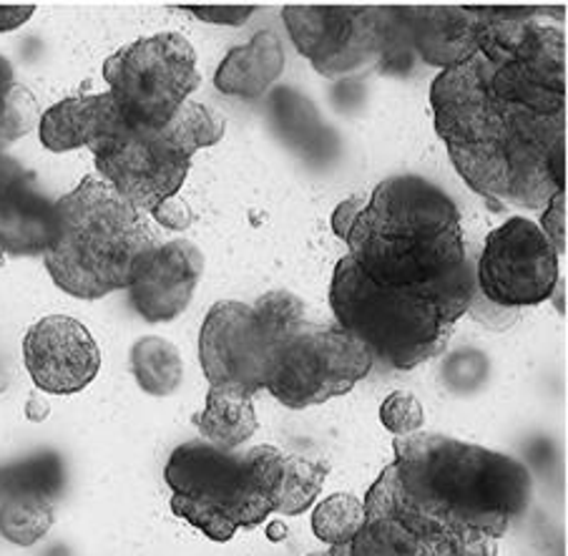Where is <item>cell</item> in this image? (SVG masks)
<instances>
[{
    "instance_id": "1",
    "label": "cell",
    "mask_w": 568,
    "mask_h": 556,
    "mask_svg": "<svg viewBox=\"0 0 568 556\" xmlns=\"http://www.w3.org/2000/svg\"><path fill=\"white\" fill-rule=\"evenodd\" d=\"M478 49L430 87L456 172L488 200L544 210L566 192V33L524 6H473Z\"/></svg>"
},
{
    "instance_id": "2",
    "label": "cell",
    "mask_w": 568,
    "mask_h": 556,
    "mask_svg": "<svg viewBox=\"0 0 568 556\" xmlns=\"http://www.w3.org/2000/svg\"><path fill=\"white\" fill-rule=\"evenodd\" d=\"M393 448L400 492L450 529L500 539L531 502V474L514 456L423 431L397 436Z\"/></svg>"
},
{
    "instance_id": "3",
    "label": "cell",
    "mask_w": 568,
    "mask_h": 556,
    "mask_svg": "<svg viewBox=\"0 0 568 556\" xmlns=\"http://www.w3.org/2000/svg\"><path fill=\"white\" fill-rule=\"evenodd\" d=\"M345 242L347 257L390 287H435L468 265L458 206L413 174L377 184Z\"/></svg>"
},
{
    "instance_id": "4",
    "label": "cell",
    "mask_w": 568,
    "mask_h": 556,
    "mask_svg": "<svg viewBox=\"0 0 568 556\" xmlns=\"http://www.w3.org/2000/svg\"><path fill=\"white\" fill-rule=\"evenodd\" d=\"M473 295L476 275L470 262L435 287H390L343 257L329 285V307L337 327L357 337L373 357L410 371L448 347L453 327L468 313Z\"/></svg>"
},
{
    "instance_id": "5",
    "label": "cell",
    "mask_w": 568,
    "mask_h": 556,
    "mask_svg": "<svg viewBox=\"0 0 568 556\" xmlns=\"http://www.w3.org/2000/svg\"><path fill=\"white\" fill-rule=\"evenodd\" d=\"M159 247L144 212L99 176H87L55 202V237L45 270L65 295L99 300L129 290Z\"/></svg>"
},
{
    "instance_id": "6",
    "label": "cell",
    "mask_w": 568,
    "mask_h": 556,
    "mask_svg": "<svg viewBox=\"0 0 568 556\" xmlns=\"http://www.w3.org/2000/svg\"><path fill=\"white\" fill-rule=\"evenodd\" d=\"M224 137V119L210 107L186 101L169 124L134 127L116 114L109 129L89 146L103 182L139 212H154L182 190L199 149Z\"/></svg>"
},
{
    "instance_id": "7",
    "label": "cell",
    "mask_w": 568,
    "mask_h": 556,
    "mask_svg": "<svg viewBox=\"0 0 568 556\" xmlns=\"http://www.w3.org/2000/svg\"><path fill=\"white\" fill-rule=\"evenodd\" d=\"M164 481L174 494L172 512L212 542H230L240 529H254L272 516L244 454L204 438L182 443L169 456Z\"/></svg>"
},
{
    "instance_id": "8",
    "label": "cell",
    "mask_w": 568,
    "mask_h": 556,
    "mask_svg": "<svg viewBox=\"0 0 568 556\" xmlns=\"http://www.w3.org/2000/svg\"><path fill=\"white\" fill-rule=\"evenodd\" d=\"M282 18L297 51L325 79L349 77L385 55L410 51L397 8L287 6Z\"/></svg>"
},
{
    "instance_id": "9",
    "label": "cell",
    "mask_w": 568,
    "mask_h": 556,
    "mask_svg": "<svg viewBox=\"0 0 568 556\" xmlns=\"http://www.w3.org/2000/svg\"><path fill=\"white\" fill-rule=\"evenodd\" d=\"M103 79L124 121L146 129L169 124L202 83L192 43L179 33H156L116 51L103 63Z\"/></svg>"
},
{
    "instance_id": "10",
    "label": "cell",
    "mask_w": 568,
    "mask_h": 556,
    "mask_svg": "<svg viewBox=\"0 0 568 556\" xmlns=\"http://www.w3.org/2000/svg\"><path fill=\"white\" fill-rule=\"evenodd\" d=\"M373 353L343 327L300 323L284 337L267 391L287 408H310L345 395L371 373Z\"/></svg>"
},
{
    "instance_id": "11",
    "label": "cell",
    "mask_w": 568,
    "mask_h": 556,
    "mask_svg": "<svg viewBox=\"0 0 568 556\" xmlns=\"http://www.w3.org/2000/svg\"><path fill=\"white\" fill-rule=\"evenodd\" d=\"M473 275L483 295L500 307L541 305L561 282L551 242L524 216H514L488 234Z\"/></svg>"
},
{
    "instance_id": "12",
    "label": "cell",
    "mask_w": 568,
    "mask_h": 556,
    "mask_svg": "<svg viewBox=\"0 0 568 556\" xmlns=\"http://www.w3.org/2000/svg\"><path fill=\"white\" fill-rule=\"evenodd\" d=\"M282 341L284 337L264 327L252 305L224 300L204 317L199 361L210 385H226L254 395L267 388Z\"/></svg>"
},
{
    "instance_id": "13",
    "label": "cell",
    "mask_w": 568,
    "mask_h": 556,
    "mask_svg": "<svg viewBox=\"0 0 568 556\" xmlns=\"http://www.w3.org/2000/svg\"><path fill=\"white\" fill-rule=\"evenodd\" d=\"M23 363L38 391L73 395L99 375L101 351L89 327L79 320L49 315L26 333Z\"/></svg>"
},
{
    "instance_id": "14",
    "label": "cell",
    "mask_w": 568,
    "mask_h": 556,
    "mask_svg": "<svg viewBox=\"0 0 568 556\" xmlns=\"http://www.w3.org/2000/svg\"><path fill=\"white\" fill-rule=\"evenodd\" d=\"M202 272L204 257L196 244L189 240L159 244L129 285L131 303L146 323H169L192 303Z\"/></svg>"
},
{
    "instance_id": "15",
    "label": "cell",
    "mask_w": 568,
    "mask_h": 556,
    "mask_svg": "<svg viewBox=\"0 0 568 556\" xmlns=\"http://www.w3.org/2000/svg\"><path fill=\"white\" fill-rule=\"evenodd\" d=\"M55 237V202L38 190L36 176L0 162V244L8 254H45Z\"/></svg>"
},
{
    "instance_id": "16",
    "label": "cell",
    "mask_w": 568,
    "mask_h": 556,
    "mask_svg": "<svg viewBox=\"0 0 568 556\" xmlns=\"http://www.w3.org/2000/svg\"><path fill=\"white\" fill-rule=\"evenodd\" d=\"M410 51L438 69L468 61L478 49L480 16L466 8H397Z\"/></svg>"
},
{
    "instance_id": "17",
    "label": "cell",
    "mask_w": 568,
    "mask_h": 556,
    "mask_svg": "<svg viewBox=\"0 0 568 556\" xmlns=\"http://www.w3.org/2000/svg\"><path fill=\"white\" fill-rule=\"evenodd\" d=\"M260 494L267 498L272 514L297 516L315 504L325 486L329 466L307 461L274 446H257L244 454Z\"/></svg>"
},
{
    "instance_id": "18",
    "label": "cell",
    "mask_w": 568,
    "mask_h": 556,
    "mask_svg": "<svg viewBox=\"0 0 568 556\" xmlns=\"http://www.w3.org/2000/svg\"><path fill=\"white\" fill-rule=\"evenodd\" d=\"M116 114L119 109L109 91L97 93V97L63 99L38 121V137H41L45 149L59 154L91 146L109 129Z\"/></svg>"
},
{
    "instance_id": "19",
    "label": "cell",
    "mask_w": 568,
    "mask_h": 556,
    "mask_svg": "<svg viewBox=\"0 0 568 556\" xmlns=\"http://www.w3.org/2000/svg\"><path fill=\"white\" fill-rule=\"evenodd\" d=\"M282 41L272 31H262L250 43L226 53L214 73V83L226 97L260 99L282 77Z\"/></svg>"
},
{
    "instance_id": "20",
    "label": "cell",
    "mask_w": 568,
    "mask_h": 556,
    "mask_svg": "<svg viewBox=\"0 0 568 556\" xmlns=\"http://www.w3.org/2000/svg\"><path fill=\"white\" fill-rule=\"evenodd\" d=\"M194 426L204 441L224 451L240 448L257 433V413H254L252 393L226 385H212L206 393L204 411L194 416Z\"/></svg>"
},
{
    "instance_id": "21",
    "label": "cell",
    "mask_w": 568,
    "mask_h": 556,
    "mask_svg": "<svg viewBox=\"0 0 568 556\" xmlns=\"http://www.w3.org/2000/svg\"><path fill=\"white\" fill-rule=\"evenodd\" d=\"M435 546L438 542L420 539L393 514L365 506L363 529L349 542V556H433Z\"/></svg>"
},
{
    "instance_id": "22",
    "label": "cell",
    "mask_w": 568,
    "mask_h": 556,
    "mask_svg": "<svg viewBox=\"0 0 568 556\" xmlns=\"http://www.w3.org/2000/svg\"><path fill=\"white\" fill-rule=\"evenodd\" d=\"M131 371L139 388L156 398L172 395L184 378V363L176 345L154 335L141 337L131 347Z\"/></svg>"
},
{
    "instance_id": "23",
    "label": "cell",
    "mask_w": 568,
    "mask_h": 556,
    "mask_svg": "<svg viewBox=\"0 0 568 556\" xmlns=\"http://www.w3.org/2000/svg\"><path fill=\"white\" fill-rule=\"evenodd\" d=\"M65 486V468L61 456L36 454L31 458L0 468V498L33 496L55 502Z\"/></svg>"
},
{
    "instance_id": "24",
    "label": "cell",
    "mask_w": 568,
    "mask_h": 556,
    "mask_svg": "<svg viewBox=\"0 0 568 556\" xmlns=\"http://www.w3.org/2000/svg\"><path fill=\"white\" fill-rule=\"evenodd\" d=\"M49 498L3 496L0 498V536L18 546H33L51 532L55 512Z\"/></svg>"
},
{
    "instance_id": "25",
    "label": "cell",
    "mask_w": 568,
    "mask_h": 556,
    "mask_svg": "<svg viewBox=\"0 0 568 556\" xmlns=\"http://www.w3.org/2000/svg\"><path fill=\"white\" fill-rule=\"evenodd\" d=\"M38 124L33 93L16 81L13 65L0 55V152Z\"/></svg>"
},
{
    "instance_id": "26",
    "label": "cell",
    "mask_w": 568,
    "mask_h": 556,
    "mask_svg": "<svg viewBox=\"0 0 568 556\" xmlns=\"http://www.w3.org/2000/svg\"><path fill=\"white\" fill-rule=\"evenodd\" d=\"M365 506L353 494H335L322 502L312 514V529L320 542L329 546H343L355 539L363 529Z\"/></svg>"
},
{
    "instance_id": "27",
    "label": "cell",
    "mask_w": 568,
    "mask_h": 556,
    "mask_svg": "<svg viewBox=\"0 0 568 556\" xmlns=\"http://www.w3.org/2000/svg\"><path fill=\"white\" fill-rule=\"evenodd\" d=\"M252 310L262 320L264 327H270L280 337H287L300 323H305V305L287 290L267 292V295H262L252 305Z\"/></svg>"
},
{
    "instance_id": "28",
    "label": "cell",
    "mask_w": 568,
    "mask_h": 556,
    "mask_svg": "<svg viewBox=\"0 0 568 556\" xmlns=\"http://www.w3.org/2000/svg\"><path fill=\"white\" fill-rule=\"evenodd\" d=\"M381 421L395 436H410V433H418L425 423L423 403L413 393L395 391L381 405Z\"/></svg>"
},
{
    "instance_id": "29",
    "label": "cell",
    "mask_w": 568,
    "mask_h": 556,
    "mask_svg": "<svg viewBox=\"0 0 568 556\" xmlns=\"http://www.w3.org/2000/svg\"><path fill=\"white\" fill-rule=\"evenodd\" d=\"M538 230L551 242L556 254H566V192L554 194L551 202L544 206V220Z\"/></svg>"
},
{
    "instance_id": "30",
    "label": "cell",
    "mask_w": 568,
    "mask_h": 556,
    "mask_svg": "<svg viewBox=\"0 0 568 556\" xmlns=\"http://www.w3.org/2000/svg\"><path fill=\"white\" fill-rule=\"evenodd\" d=\"M184 11L194 13L199 21L214 26H242L247 23L252 13L257 11L254 6H182Z\"/></svg>"
},
{
    "instance_id": "31",
    "label": "cell",
    "mask_w": 568,
    "mask_h": 556,
    "mask_svg": "<svg viewBox=\"0 0 568 556\" xmlns=\"http://www.w3.org/2000/svg\"><path fill=\"white\" fill-rule=\"evenodd\" d=\"M151 214L156 216L159 224H164V228L176 230V232L189 230V228H192V222H194L192 210H189V206L182 200H179V196H172V200L161 202Z\"/></svg>"
},
{
    "instance_id": "32",
    "label": "cell",
    "mask_w": 568,
    "mask_h": 556,
    "mask_svg": "<svg viewBox=\"0 0 568 556\" xmlns=\"http://www.w3.org/2000/svg\"><path fill=\"white\" fill-rule=\"evenodd\" d=\"M365 202L367 200H363V196H349V200H345L343 204H337V210L333 214V230L339 240L349 237V232H353Z\"/></svg>"
},
{
    "instance_id": "33",
    "label": "cell",
    "mask_w": 568,
    "mask_h": 556,
    "mask_svg": "<svg viewBox=\"0 0 568 556\" xmlns=\"http://www.w3.org/2000/svg\"><path fill=\"white\" fill-rule=\"evenodd\" d=\"M36 6H0V33H11L31 21Z\"/></svg>"
},
{
    "instance_id": "34",
    "label": "cell",
    "mask_w": 568,
    "mask_h": 556,
    "mask_svg": "<svg viewBox=\"0 0 568 556\" xmlns=\"http://www.w3.org/2000/svg\"><path fill=\"white\" fill-rule=\"evenodd\" d=\"M49 413H51L49 401L41 398V395H33V398L26 403V416H28V421L41 423V421L49 418Z\"/></svg>"
},
{
    "instance_id": "35",
    "label": "cell",
    "mask_w": 568,
    "mask_h": 556,
    "mask_svg": "<svg viewBox=\"0 0 568 556\" xmlns=\"http://www.w3.org/2000/svg\"><path fill=\"white\" fill-rule=\"evenodd\" d=\"M267 534H270L272 542H280V539H284V534H287V529H284V526H282L280 522H274V524H270Z\"/></svg>"
},
{
    "instance_id": "36",
    "label": "cell",
    "mask_w": 568,
    "mask_h": 556,
    "mask_svg": "<svg viewBox=\"0 0 568 556\" xmlns=\"http://www.w3.org/2000/svg\"><path fill=\"white\" fill-rule=\"evenodd\" d=\"M6 260H8V252L3 250V244H0V267L6 265Z\"/></svg>"
},
{
    "instance_id": "37",
    "label": "cell",
    "mask_w": 568,
    "mask_h": 556,
    "mask_svg": "<svg viewBox=\"0 0 568 556\" xmlns=\"http://www.w3.org/2000/svg\"><path fill=\"white\" fill-rule=\"evenodd\" d=\"M310 556H327V552L325 554H310Z\"/></svg>"
},
{
    "instance_id": "38",
    "label": "cell",
    "mask_w": 568,
    "mask_h": 556,
    "mask_svg": "<svg viewBox=\"0 0 568 556\" xmlns=\"http://www.w3.org/2000/svg\"><path fill=\"white\" fill-rule=\"evenodd\" d=\"M438 544H440V542H438ZM433 556H435V554H433Z\"/></svg>"
}]
</instances>
